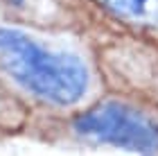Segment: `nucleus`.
<instances>
[{"label": "nucleus", "mask_w": 158, "mask_h": 156, "mask_svg": "<svg viewBox=\"0 0 158 156\" xmlns=\"http://www.w3.org/2000/svg\"><path fill=\"white\" fill-rule=\"evenodd\" d=\"M0 66L20 86L54 104L79 102L88 84L77 57L48 52L16 30H0Z\"/></svg>", "instance_id": "obj_1"}, {"label": "nucleus", "mask_w": 158, "mask_h": 156, "mask_svg": "<svg viewBox=\"0 0 158 156\" xmlns=\"http://www.w3.org/2000/svg\"><path fill=\"white\" fill-rule=\"evenodd\" d=\"M81 133L113 145L131 147V150H156L158 127L152 124L142 113L122 104H102L84 113L75 122Z\"/></svg>", "instance_id": "obj_2"}, {"label": "nucleus", "mask_w": 158, "mask_h": 156, "mask_svg": "<svg viewBox=\"0 0 158 156\" xmlns=\"http://www.w3.org/2000/svg\"><path fill=\"white\" fill-rule=\"evenodd\" d=\"M111 5V9H115L120 14H127V16H140L145 11V7L149 0H106Z\"/></svg>", "instance_id": "obj_3"}]
</instances>
